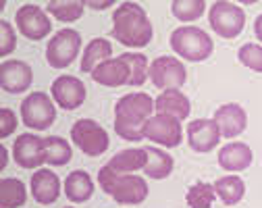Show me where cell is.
Returning <instances> with one entry per match:
<instances>
[{
	"label": "cell",
	"mask_w": 262,
	"mask_h": 208,
	"mask_svg": "<svg viewBox=\"0 0 262 208\" xmlns=\"http://www.w3.org/2000/svg\"><path fill=\"white\" fill-rule=\"evenodd\" d=\"M221 140V131L212 119H195L187 125V144L195 152H210Z\"/></svg>",
	"instance_id": "obj_15"
},
{
	"label": "cell",
	"mask_w": 262,
	"mask_h": 208,
	"mask_svg": "<svg viewBox=\"0 0 262 208\" xmlns=\"http://www.w3.org/2000/svg\"><path fill=\"white\" fill-rule=\"evenodd\" d=\"M212 185H214V192H216V196L221 198V202H223L225 206H235V204H239L242 198H244V194H246V183H244V179L237 177V175L221 177V179H216Z\"/></svg>",
	"instance_id": "obj_23"
},
{
	"label": "cell",
	"mask_w": 262,
	"mask_h": 208,
	"mask_svg": "<svg viewBox=\"0 0 262 208\" xmlns=\"http://www.w3.org/2000/svg\"><path fill=\"white\" fill-rule=\"evenodd\" d=\"M71 140L88 156H102L111 144L106 129L94 119L75 121V125L71 127Z\"/></svg>",
	"instance_id": "obj_6"
},
{
	"label": "cell",
	"mask_w": 262,
	"mask_h": 208,
	"mask_svg": "<svg viewBox=\"0 0 262 208\" xmlns=\"http://www.w3.org/2000/svg\"><path fill=\"white\" fill-rule=\"evenodd\" d=\"M237 58L244 67L252 69L256 73H262V46L258 44H244L237 52Z\"/></svg>",
	"instance_id": "obj_32"
},
{
	"label": "cell",
	"mask_w": 262,
	"mask_h": 208,
	"mask_svg": "<svg viewBox=\"0 0 262 208\" xmlns=\"http://www.w3.org/2000/svg\"><path fill=\"white\" fill-rule=\"evenodd\" d=\"M64 194L75 204L88 202L94 194V181L85 171H73L64 179Z\"/></svg>",
	"instance_id": "obj_22"
},
{
	"label": "cell",
	"mask_w": 262,
	"mask_h": 208,
	"mask_svg": "<svg viewBox=\"0 0 262 208\" xmlns=\"http://www.w3.org/2000/svg\"><path fill=\"white\" fill-rule=\"evenodd\" d=\"M254 33H256V38L262 42V15H258L256 21H254Z\"/></svg>",
	"instance_id": "obj_35"
},
{
	"label": "cell",
	"mask_w": 262,
	"mask_h": 208,
	"mask_svg": "<svg viewBox=\"0 0 262 208\" xmlns=\"http://www.w3.org/2000/svg\"><path fill=\"white\" fill-rule=\"evenodd\" d=\"M67 208H71V206H67Z\"/></svg>",
	"instance_id": "obj_37"
},
{
	"label": "cell",
	"mask_w": 262,
	"mask_h": 208,
	"mask_svg": "<svg viewBox=\"0 0 262 208\" xmlns=\"http://www.w3.org/2000/svg\"><path fill=\"white\" fill-rule=\"evenodd\" d=\"M148 152V160L144 167V173L152 179H167L171 173H173V158L165 152V150H158L152 146H146Z\"/></svg>",
	"instance_id": "obj_25"
},
{
	"label": "cell",
	"mask_w": 262,
	"mask_h": 208,
	"mask_svg": "<svg viewBox=\"0 0 262 208\" xmlns=\"http://www.w3.org/2000/svg\"><path fill=\"white\" fill-rule=\"evenodd\" d=\"M214 198H216L214 185L206 181H195L185 194V202L189 204V208H210Z\"/></svg>",
	"instance_id": "obj_29"
},
{
	"label": "cell",
	"mask_w": 262,
	"mask_h": 208,
	"mask_svg": "<svg viewBox=\"0 0 262 208\" xmlns=\"http://www.w3.org/2000/svg\"><path fill=\"white\" fill-rule=\"evenodd\" d=\"M31 194L38 204H54L60 196V179L50 169H40L31 175Z\"/></svg>",
	"instance_id": "obj_17"
},
{
	"label": "cell",
	"mask_w": 262,
	"mask_h": 208,
	"mask_svg": "<svg viewBox=\"0 0 262 208\" xmlns=\"http://www.w3.org/2000/svg\"><path fill=\"white\" fill-rule=\"evenodd\" d=\"M13 158L21 169H38L46 162L44 140L34 133H21L13 144Z\"/></svg>",
	"instance_id": "obj_13"
},
{
	"label": "cell",
	"mask_w": 262,
	"mask_h": 208,
	"mask_svg": "<svg viewBox=\"0 0 262 208\" xmlns=\"http://www.w3.org/2000/svg\"><path fill=\"white\" fill-rule=\"evenodd\" d=\"M148 77L160 90H179L187 81V71L179 58L173 56H158L150 63Z\"/></svg>",
	"instance_id": "obj_9"
},
{
	"label": "cell",
	"mask_w": 262,
	"mask_h": 208,
	"mask_svg": "<svg viewBox=\"0 0 262 208\" xmlns=\"http://www.w3.org/2000/svg\"><path fill=\"white\" fill-rule=\"evenodd\" d=\"M146 140L156 142L165 148H177L183 140V129H181V121L169 117V115H152L146 123Z\"/></svg>",
	"instance_id": "obj_10"
},
{
	"label": "cell",
	"mask_w": 262,
	"mask_h": 208,
	"mask_svg": "<svg viewBox=\"0 0 262 208\" xmlns=\"http://www.w3.org/2000/svg\"><path fill=\"white\" fill-rule=\"evenodd\" d=\"M208 21L210 27L216 31V36L225 40H233L244 31L246 25V13L242 7L227 3V0H219L208 11Z\"/></svg>",
	"instance_id": "obj_5"
},
{
	"label": "cell",
	"mask_w": 262,
	"mask_h": 208,
	"mask_svg": "<svg viewBox=\"0 0 262 208\" xmlns=\"http://www.w3.org/2000/svg\"><path fill=\"white\" fill-rule=\"evenodd\" d=\"M154 111L158 115H169L177 121H183L189 117L191 102L189 98L179 90H167L154 100Z\"/></svg>",
	"instance_id": "obj_19"
},
{
	"label": "cell",
	"mask_w": 262,
	"mask_h": 208,
	"mask_svg": "<svg viewBox=\"0 0 262 208\" xmlns=\"http://www.w3.org/2000/svg\"><path fill=\"white\" fill-rule=\"evenodd\" d=\"M15 129H17V115L11 109H3L0 111V137L7 140Z\"/></svg>",
	"instance_id": "obj_34"
},
{
	"label": "cell",
	"mask_w": 262,
	"mask_h": 208,
	"mask_svg": "<svg viewBox=\"0 0 262 208\" xmlns=\"http://www.w3.org/2000/svg\"><path fill=\"white\" fill-rule=\"evenodd\" d=\"M44 150H46V162L52 167H62L71 160V146L67 140H62L58 135H50L44 140Z\"/></svg>",
	"instance_id": "obj_28"
},
{
	"label": "cell",
	"mask_w": 262,
	"mask_h": 208,
	"mask_svg": "<svg viewBox=\"0 0 262 208\" xmlns=\"http://www.w3.org/2000/svg\"><path fill=\"white\" fill-rule=\"evenodd\" d=\"M113 54V46L108 40L104 38H94L88 48L83 50V58H81V71L83 73H94V69L98 65H102L104 60H108Z\"/></svg>",
	"instance_id": "obj_24"
},
{
	"label": "cell",
	"mask_w": 262,
	"mask_h": 208,
	"mask_svg": "<svg viewBox=\"0 0 262 208\" xmlns=\"http://www.w3.org/2000/svg\"><path fill=\"white\" fill-rule=\"evenodd\" d=\"M34 81L31 67L23 60H5L0 65V88L9 94H21Z\"/></svg>",
	"instance_id": "obj_14"
},
{
	"label": "cell",
	"mask_w": 262,
	"mask_h": 208,
	"mask_svg": "<svg viewBox=\"0 0 262 208\" xmlns=\"http://www.w3.org/2000/svg\"><path fill=\"white\" fill-rule=\"evenodd\" d=\"M83 9L85 3H79V0H50L48 3V13L62 23H73L81 19Z\"/></svg>",
	"instance_id": "obj_27"
},
{
	"label": "cell",
	"mask_w": 262,
	"mask_h": 208,
	"mask_svg": "<svg viewBox=\"0 0 262 208\" xmlns=\"http://www.w3.org/2000/svg\"><path fill=\"white\" fill-rule=\"evenodd\" d=\"M15 21H17V29L27 40H34V42L44 40L52 29V23L46 11L40 9L38 5H23L21 9H17Z\"/></svg>",
	"instance_id": "obj_11"
},
{
	"label": "cell",
	"mask_w": 262,
	"mask_h": 208,
	"mask_svg": "<svg viewBox=\"0 0 262 208\" xmlns=\"http://www.w3.org/2000/svg\"><path fill=\"white\" fill-rule=\"evenodd\" d=\"M154 113V100L144 92H131L115 104V131L127 142H142L146 123Z\"/></svg>",
	"instance_id": "obj_1"
},
{
	"label": "cell",
	"mask_w": 262,
	"mask_h": 208,
	"mask_svg": "<svg viewBox=\"0 0 262 208\" xmlns=\"http://www.w3.org/2000/svg\"><path fill=\"white\" fill-rule=\"evenodd\" d=\"M21 119L25 127L31 129H48L56 119V109L48 94L31 92L21 102Z\"/></svg>",
	"instance_id": "obj_8"
},
{
	"label": "cell",
	"mask_w": 262,
	"mask_h": 208,
	"mask_svg": "<svg viewBox=\"0 0 262 208\" xmlns=\"http://www.w3.org/2000/svg\"><path fill=\"white\" fill-rule=\"evenodd\" d=\"M100 188L119 204H142L148 198V183L140 175L115 173L106 164L98 173Z\"/></svg>",
	"instance_id": "obj_3"
},
{
	"label": "cell",
	"mask_w": 262,
	"mask_h": 208,
	"mask_svg": "<svg viewBox=\"0 0 262 208\" xmlns=\"http://www.w3.org/2000/svg\"><path fill=\"white\" fill-rule=\"evenodd\" d=\"M79 48H81L79 31L64 27L50 38V42L46 46V60L52 69H67L77 58Z\"/></svg>",
	"instance_id": "obj_7"
},
{
	"label": "cell",
	"mask_w": 262,
	"mask_h": 208,
	"mask_svg": "<svg viewBox=\"0 0 262 208\" xmlns=\"http://www.w3.org/2000/svg\"><path fill=\"white\" fill-rule=\"evenodd\" d=\"M27 200V192L21 179L5 177L0 181V208H21Z\"/></svg>",
	"instance_id": "obj_26"
},
{
	"label": "cell",
	"mask_w": 262,
	"mask_h": 208,
	"mask_svg": "<svg viewBox=\"0 0 262 208\" xmlns=\"http://www.w3.org/2000/svg\"><path fill=\"white\" fill-rule=\"evenodd\" d=\"M129 67L127 63L119 56V58H108L102 65H98L92 73V79L100 86L106 88H119V86H129Z\"/></svg>",
	"instance_id": "obj_18"
},
{
	"label": "cell",
	"mask_w": 262,
	"mask_h": 208,
	"mask_svg": "<svg viewBox=\"0 0 262 208\" xmlns=\"http://www.w3.org/2000/svg\"><path fill=\"white\" fill-rule=\"evenodd\" d=\"M121 58L127 63L129 67V86H144V81L148 79V71H150V67H148V58L144 54H138V52H125L121 54Z\"/></svg>",
	"instance_id": "obj_30"
},
{
	"label": "cell",
	"mask_w": 262,
	"mask_h": 208,
	"mask_svg": "<svg viewBox=\"0 0 262 208\" xmlns=\"http://www.w3.org/2000/svg\"><path fill=\"white\" fill-rule=\"evenodd\" d=\"M154 36L152 23L138 3H121L113 13V38L129 48H144Z\"/></svg>",
	"instance_id": "obj_2"
},
{
	"label": "cell",
	"mask_w": 262,
	"mask_h": 208,
	"mask_svg": "<svg viewBox=\"0 0 262 208\" xmlns=\"http://www.w3.org/2000/svg\"><path fill=\"white\" fill-rule=\"evenodd\" d=\"M171 11L179 21H195L206 11L204 0H173Z\"/></svg>",
	"instance_id": "obj_31"
},
{
	"label": "cell",
	"mask_w": 262,
	"mask_h": 208,
	"mask_svg": "<svg viewBox=\"0 0 262 208\" xmlns=\"http://www.w3.org/2000/svg\"><path fill=\"white\" fill-rule=\"evenodd\" d=\"M17 46L15 29L9 21H0V56H9Z\"/></svg>",
	"instance_id": "obj_33"
},
{
	"label": "cell",
	"mask_w": 262,
	"mask_h": 208,
	"mask_svg": "<svg viewBox=\"0 0 262 208\" xmlns=\"http://www.w3.org/2000/svg\"><path fill=\"white\" fill-rule=\"evenodd\" d=\"M212 121L216 123L219 131L223 137H237L239 133L246 131V125H248V115L246 111L235 102H229V104H223L214 111V117Z\"/></svg>",
	"instance_id": "obj_16"
},
{
	"label": "cell",
	"mask_w": 262,
	"mask_h": 208,
	"mask_svg": "<svg viewBox=\"0 0 262 208\" xmlns=\"http://www.w3.org/2000/svg\"><path fill=\"white\" fill-rule=\"evenodd\" d=\"M254 160V154H252V148L244 142H231V144H225L221 150H219V164L225 169V171H231V173H237V171H246Z\"/></svg>",
	"instance_id": "obj_20"
},
{
	"label": "cell",
	"mask_w": 262,
	"mask_h": 208,
	"mask_svg": "<svg viewBox=\"0 0 262 208\" xmlns=\"http://www.w3.org/2000/svg\"><path fill=\"white\" fill-rule=\"evenodd\" d=\"M146 160H148V152H146V146L144 148H127V150H121L117 152L111 160H108V169L115 171V173H136V171H144L146 167Z\"/></svg>",
	"instance_id": "obj_21"
},
{
	"label": "cell",
	"mask_w": 262,
	"mask_h": 208,
	"mask_svg": "<svg viewBox=\"0 0 262 208\" xmlns=\"http://www.w3.org/2000/svg\"><path fill=\"white\" fill-rule=\"evenodd\" d=\"M52 98L64 111H75L85 102V86L73 75H60L52 81Z\"/></svg>",
	"instance_id": "obj_12"
},
{
	"label": "cell",
	"mask_w": 262,
	"mask_h": 208,
	"mask_svg": "<svg viewBox=\"0 0 262 208\" xmlns=\"http://www.w3.org/2000/svg\"><path fill=\"white\" fill-rule=\"evenodd\" d=\"M171 48L185 60L200 63L212 54L214 44L204 29L193 25H181L171 33Z\"/></svg>",
	"instance_id": "obj_4"
},
{
	"label": "cell",
	"mask_w": 262,
	"mask_h": 208,
	"mask_svg": "<svg viewBox=\"0 0 262 208\" xmlns=\"http://www.w3.org/2000/svg\"><path fill=\"white\" fill-rule=\"evenodd\" d=\"M85 7H92V9H106V7H113V3L111 0H106V3H85Z\"/></svg>",
	"instance_id": "obj_36"
}]
</instances>
